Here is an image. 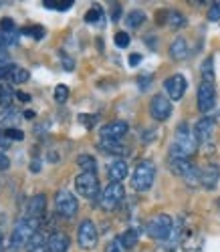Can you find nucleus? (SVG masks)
<instances>
[{
	"instance_id": "1",
	"label": "nucleus",
	"mask_w": 220,
	"mask_h": 252,
	"mask_svg": "<svg viewBox=\"0 0 220 252\" xmlns=\"http://www.w3.org/2000/svg\"><path fill=\"white\" fill-rule=\"evenodd\" d=\"M198 150V139L188 123H180L170 145V159H192Z\"/></svg>"
},
{
	"instance_id": "2",
	"label": "nucleus",
	"mask_w": 220,
	"mask_h": 252,
	"mask_svg": "<svg viewBox=\"0 0 220 252\" xmlns=\"http://www.w3.org/2000/svg\"><path fill=\"white\" fill-rule=\"evenodd\" d=\"M38 232V220L35 218H23L12 230L10 234V248L12 250H18L23 246H29V242L33 240V236Z\"/></svg>"
},
{
	"instance_id": "3",
	"label": "nucleus",
	"mask_w": 220,
	"mask_h": 252,
	"mask_svg": "<svg viewBox=\"0 0 220 252\" xmlns=\"http://www.w3.org/2000/svg\"><path fill=\"white\" fill-rule=\"evenodd\" d=\"M170 172L184 180L186 186L198 188L200 186V167L194 165L192 159H170Z\"/></svg>"
},
{
	"instance_id": "4",
	"label": "nucleus",
	"mask_w": 220,
	"mask_h": 252,
	"mask_svg": "<svg viewBox=\"0 0 220 252\" xmlns=\"http://www.w3.org/2000/svg\"><path fill=\"white\" fill-rule=\"evenodd\" d=\"M153 178H156V165H153V161L142 159L136 165L134 174H131V188L136 192H147L153 184Z\"/></svg>"
},
{
	"instance_id": "5",
	"label": "nucleus",
	"mask_w": 220,
	"mask_h": 252,
	"mask_svg": "<svg viewBox=\"0 0 220 252\" xmlns=\"http://www.w3.org/2000/svg\"><path fill=\"white\" fill-rule=\"evenodd\" d=\"M146 232L149 238L158 240V242H168L172 232H174V220L168 214H156L146 226Z\"/></svg>"
},
{
	"instance_id": "6",
	"label": "nucleus",
	"mask_w": 220,
	"mask_h": 252,
	"mask_svg": "<svg viewBox=\"0 0 220 252\" xmlns=\"http://www.w3.org/2000/svg\"><path fill=\"white\" fill-rule=\"evenodd\" d=\"M123 198H125L123 186L119 182H111L103 190V194L99 196V206H101V210H105V212H113V210L123 202Z\"/></svg>"
},
{
	"instance_id": "7",
	"label": "nucleus",
	"mask_w": 220,
	"mask_h": 252,
	"mask_svg": "<svg viewBox=\"0 0 220 252\" xmlns=\"http://www.w3.org/2000/svg\"><path fill=\"white\" fill-rule=\"evenodd\" d=\"M55 208H57L59 216L71 220L79 212V202H77V198L69 190H65V188H63V190H59L55 194Z\"/></svg>"
},
{
	"instance_id": "8",
	"label": "nucleus",
	"mask_w": 220,
	"mask_h": 252,
	"mask_svg": "<svg viewBox=\"0 0 220 252\" xmlns=\"http://www.w3.org/2000/svg\"><path fill=\"white\" fill-rule=\"evenodd\" d=\"M75 190L79 196L87 198V200H93L99 196V180L95 174H85L81 172L77 178H75Z\"/></svg>"
},
{
	"instance_id": "9",
	"label": "nucleus",
	"mask_w": 220,
	"mask_h": 252,
	"mask_svg": "<svg viewBox=\"0 0 220 252\" xmlns=\"http://www.w3.org/2000/svg\"><path fill=\"white\" fill-rule=\"evenodd\" d=\"M97 240H99V234L95 224L91 220H83L77 228V244L83 250H93L97 246Z\"/></svg>"
},
{
	"instance_id": "10",
	"label": "nucleus",
	"mask_w": 220,
	"mask_h": 252,
	"mask_svg": "<svg viewBox=\"0 0 220 252\" xmlns=\"http://www.w3.org/2000/svg\"><path fill=\"white\" fill-rule=\"evenodd\" d=\"M129 131V125L127 121H121V119H115V121H109L105 123L99 135H101V141H121Z\"/></svg>"
},
{
	"instance_id": "11",
	"label": "nucleus",
	"mask_w": 220,
	"mask_h": 252,
	"mask_svg": "<svg viewBox=\"0 0 220 252\" xmlns=\"http://www.w3.org/2000/svg\"><path fill=\"white\" fill-rule=\"evenodd\" d=\"M164 89H166L170 101H180L184 97L186 89H188V81H186L184 75L176 73V75H172V77H168L164 81Z\"/></svg>"
},
{
	"instance_id": "12",
	"label": "nucleus",
	"mask_w": 220,
	"mask_h": 252,
	"mask_svg": "<svg viewBox=\"0 0 220 252\" xmlns=\"http://www.w3.org/2000/svg\"><path fill=\"white\" fill-rule=\"evenodd\" d=\"M216 105V89L214 83L210 81H200V87H198V109L202 113H208Z\"/></svg>"
},
{
	"instance_id": "13",
	"label": "nucleus",
	"mask_w": 220,
	"mask_h": 252,
	"mask_svg": "<svg viewBox=\"0 0 220 252\" xmlns=\"http://www.w3.org/2000/svg\"><path fill=\"white\" fill-rule=\"evenodd\" d=\"M149 113L156 121H168L172 115V101L164 95H153L149 103Z\"/></svg>"
},
{
	"instance_id": "14",
	"label": "nucleus",
	"mask_w": 220,
	"mask_h": 252,
	"mask_svg": "<svg viewBox=\"0 0 220 252\" xmlns=\"http://www.w3.org/2000/svg\"><path fill=\"white\" fill-rule=\"evenodd\" d=\"M214 119L212 117H200L194 125V135L198 139V143H208L212 139L214 133Z\"/></svg>"
},
{
	"instance_id": "15",
	"label": "nucleus",
	"mask_w": 220,
	"mask_h": 252,
	"mask_svg": "<svg viewBox=\"0 0 220 252\" xmlns=\"http://www.w3.org/2000/svg\"><path fill=\"white\" fill-rule=\"evenodd\" d=\"M220 180V165L218 163H208L204 167H200V186H204L206 190L216 188Z\"/></svg>"
},
{
	"instance_id": "16",
	"label": "nucleus",
	"mask_w": 220,
	"mask_h": 252,
	"mask_svg": "<svg viewBox=\"0 0 220 252\" xmlns=\"http://www.w3.org/2000/svg\"><path fill=\"white\" fill-rule=\"evenodd\" d=\"M45 208H47V196H45V194H38V196H35V198L29 202L27 214H29V218L40 220L42 216H45Z\"/></svg>"
},
{
	"instance_id": "17",
	"label": "nucleus",
	"mask_w": 220,
	"mask_h": 252,
	"mask_svg": "<svg viewBox=\"0 0 220 252\" xmlns=\"http://www.w3.org/2000/svg\"><path fill=\"white\" fill-rule=\"evenodd\" d=\"M127 163H125V159H113L111 163L107 165V176H109V180L111 182H119L121 184V180H125V176H127Z\"/></svg>"
},
{
	"instance_id": "18",
	"label": "nucleus",
	"mask_w": 220,
	"mask_h": 252,
	"mask_svg": "<svg viewBox=\"0 0 220 252\" xmlns=\"http://www.w3.org/2000/svg\"><path fill=\"white\" fill-rule=\"evenodd\" d=\"M188 55H190V49H188L186 38L184 36L174 38L172 45H170V57L174 61H184V59H188Z\"/></svg>"
},
{
	"instance_id": "19",
	"label": "nucleus",
	"mask_w": 220,
	"mask_h": 252,
	"mask_svg": "<svg viewBox=\"0 0 220 252\" xmlns=\"http://www.w3.org/2000/svg\"><path fill=\"white\" fill-rule=\"evenodd\" d=\"M47 246L49 252H67L69 250V236L63 232H53L47 238Z\"/></svg>"
},
{
	"instance_id": "20",
	"label": "nucleus",
	"mask_w": 220,
	"mask_h": 252,
	"mask_svg": "<svg viewBox=\"0 0 220 252\" xmlns=\"http://www.w3.org/2000/svg\"><path fill=\"white\" fill-rule=\"evenodd\" d=\"M77 165L81 167V172H85V174H95L97 172V161L89 154H81L77 158Z\"/></svg>"
},
{
	"instance_id": "21",
	"label": "nucleus",
	"mask_w": 220,
	"mask_h": 252,
	"mask_svg": "<svg viewBox=\"0 0 220 252\" xmlns=\"http://www.w3.org/2000/svg\"><path fill=\"white\" fill-rule=\"evenodd\" d=\"M99 148L105 154H113V156H127V148L121 145V141H99Z\"/></svg>"
},
{
	"instance_id": "22",
	"label": "nucleus",
	"mask_w": 220,
	"mask_h": 252,
	"mask_svg": "<svg viewBox=\"0 0 220 252\" xmlns=\"http://www.w3.org/2000/svg\"><path fill=\"white\" fill-rule=\"evenodd\" d=\"M27 252H49V246H47V238L42 236V232H38L33 236V240L29 242L27 246Z\"/></svg>"
},
{
	"instance_id": "23",
	"label": "nucleus",
	"mask_w": 220,
	"mask_h": 252,
	"mask_svg": "<svg viewBox=\"0 0 220 252\" xmlns=\"http://www.w3.org/2000/svg\"><path fill=\"white\" fill-rule=\"evenodd\" d=\"M121 236V242H123V246H125V250H131L136 244H138V238H140V230L138 228H127L123 234H119Z\"/></svg>"
},
{
	"instance_id": "24",
	"label": "nucleus",
	"mask_w": 220,
	"mask_h": 252,
	"mask_svg": "<svg viewBox=\"0 0 220 252\" xmlns=\"http://www.w3.org/2000/svg\"><path fill=\"white\" fill-rule=\"evenodd\" d=\"M144 20H146V12L144 10H131L125 16V25L129 29H140L144 25Z\"/></svg>"
},
{
	"instance_id": "25",
	"label": "nucleus",
	"mask_w": 220,
	"mask_h": 252,
	"mask_svg": "<svg viewBox=\"0 0 220 252\" xmlns=\"http://www.w3.org/2000/svg\"><path fill=\"white\" fill-rule=\"evenodd\" d=\"M29 79H31V73L23 67H14L8 75V81L12 83V85H23V83H27Z\"/></svg>"
},
{
	"instance_id": "26",
	"label": "nucleus",
	"mask_w": 220,
	"mask_h": 252,
	"mask_svg": "<svg viewBox=\"0 0 220 252\" xmlns=\"http://www.w3.org/2000/svg\"><path fill=\"white\" fill-rule=\"evenodd\" d=\"M166 18H168V25H170L172 29H182V27H186V16H184L182 12H178V10H168V12H166Z\"/></svg>"
},
{
	"instance_id": "27",
	"label": "nucleus",
	"mask_w": 220,
	"mask_h": 252,
	"mask_svg": "<svg viewBox=\"0 0 220 252\" xmlns=\"http://www.w3.org/2000/svg\"><path fill=\"white\" fill-rule=\"evenodd\" d=\"M99 20H103V8H101L99 4H93L89 10H87V14H85V23L97 25Z\"/></svg>"
},
{
	"instance_id": "28",
	"label": "nucleus",
	"mask_w": 220,
	"mask_h": 252,
	"mask_svg": "<svg viewBox=\"0 0 220 252\" xmlns=\"http://www.w3.org/2000/svg\"><path fill=\"white\" fill-rule=\"evenodd\" d=\"M42 4H45L47 8H53V10H69L75 2L73 0H45Z\"/></svg>"
},
{
	"instance_id": "29",
	"label": "nucleus",
	"mask_w": 220,
	"mask_h": 252,
	"mask_svg": "<svg viewBox=\"0 0 220 252\" xmlns=\"http://www.w3.org/2000/svg\"><path fill=\"white\" fill-rule=\"evenodd\" d=\"M214 61H212V57H208L204 63H202V81H210V83H214Z\"/></svg>"
},
{
	"instance_id": "30",
	"label": "nucleus",
	"mask_w": 220,
	"mask_h": 252,
	"mask_svg": "<svg viewBox=\"0 0 220 252\" xmlns=\"http://www.w3.org/2000/svg\"><path fill=\"white\" fill-rule=\"evenodd\" d=\"M20 34H27V36H31V38H35V40H40L42 36H45V29L38 27V25H35V27H25V29H20Z\"/></svg>"
},
{
	"instance_id": "31",
	"label": "nucleus",
	"mask_w": 220,
	"mask_h": 252,
	"mask_svg": "<svg viewBox=\"0 0 220 252\" xmlns=\"http://www.w3.org/2000/svg\"><path fill=\"white\" fill-rule=\"evenodd\" d=\"M12 99H14L12 89L8 85H0V105H2V107H8L12 103Z\"/></svg>"
},
{
	"instance_id": "32",
	"label": "nucleus",
	"mask_w": 220,
	"mask_h": 252,
	"mask_svg": "<svg viewBox=\"0 0 220 252\" xmlns=\"http://www.w3.org/2000/svg\"><path fill=\"white\" fill-rule=\"evenodd\" d=\"M0 32H4V34H16L18 29H16V25H14V20L8 18V16L0 20Z\"/></svg>"
},
{
	"instance_id": "33",
	"label": "nucleus",
	"mask_w": 220,
	"mask_h": 252,
	"mask_svg": "<svg viewBox=\"0 0 220 252\" xmlns=\"http://www.w3.org/2000/svg\"><path fill=\"white\" fill-rule=\"evenodd\" d=\"M105 252H127L123 242H121V236H115V238L109 240L107 246H105Z\"/></svg>"
},
{
	"instance_id": "34",
	"label": "nucleus",
	"mask_w": 220,
	"mask_h": 252,
	"mask_svg": "<svg viewBox=\"0 0 220 252\" xmlns=\"http://www.w3.org/2000/svg\"><path fill=\"white\" fill-rule=\"evenodd\" d=\"M2 133H4V137H6L8 141H23V139H25V133L20 131V129H16V127H8V129H4Z\"/></svg>"
},
{
	"instance_id": "35",
	"label": "nucleus",
	"mask_w": 220,
	"mask_h": 252,
	"mask_svg": "<svg viewBox=\"0 0 220 252\" xmlns=\"http://www.w3.org/2000/svg\"><path fill=\"white\" fill-rule=\"evenodd\" d=\"M69 99V87L67 85H57L55 87V101L57 103H65Z\"/></svg>"
},
{
	"instance_id": "36",
	"label": "nucleus",
	"mask_w": 220,
	"mask_h": 252,
	"mask_svg": "<svg viewBox=\"0 0 220 252\" xmlns=\"http://www.w3.org/2000/svg\"><path fill=\"white\" fill-rule=\"evenodd\" d=\"M208 20H210V23H218V20H220V2H214V4L210 6V10H208Z\"/></svg>"
},
{
	"instance_id": "37",
	"label": "nucleus",
	"mask_w": 220,
	"mask_h": 252,
	"mask_svg": "<svg viewBox=\"0 0 220 252\" xmlns=\"http://www.w3.org/2000/svg\"><path fill=\"white\" fill-rule=\"evenodd\" d=\"M113 40H115V45H117L119 49H125V47L129 45V34H127V32H117Z\"/></svg>"
},
{
	"instance_id": "38",
	"label": "nucleus",
	"mask_w": 220,
	"mask_h": 252,
	"mask_svg": "<svg viewBox=\"0 0 220 252\" xmlns=\"http://www.w3.org/2000/svg\"><path fill=\"white\" fill-rule=\"evenodd\" d=\"M61 63H63L65 71H73V69H75V61H73L71 57H67L65 53H61Z\"/></svg>"
},
{
	"instance_id": "39",
	"label": "nucleus",
	"mask_w": 220,
	"mask_h": 252,
	"mask_svg": "<svg viewBox=\"0 0 220 252\" xmlns=\"http://www.w3.org/2000/svg\"><path fill=\"white\" fill-rule=\"evenodd\" d=\"M79 121L85 125V127H93V125H95V121H97V117L95 115H79Z\"/></svg>"
},
{
	"instance_id": "40",
	"label": "nucleus",
	"mask_w": 220,
	"mask_h": 252,
	"mask_svg": "<svg viewBox=\"0 0 220 252\" xmlns=\"http://www.w3.org/2000/svg\"><path fill=\"white\" fill-rule=\"evenodd\" d=\"M12 69H14V67L8 65V63H6V65H0V81H2V79H8V75H10Z\"/></svg>"
},
{
	"instance_id": "41",
	"label": "nucleus",
	"mask_w": 220,
	"mask_h": 252,
	"mask_svg": "<svg viewBox=\"0 0 220 252\" xmlns=\"http://www.w3.org/2000/svg\"><path fill=\"white\" fill-rule=\"evenodd\" d=\"M8 167H10V159H8L4 154H0V172L8 170Z\"/></svg>"
},
{
	"instance_id": "42",
	"label": "nucleus",
	"mask_w": 220,
	"mask_h": 252,
	"mask_svg": "<svg viewBox=\"0 0 220 252\" xmlns=\"http://www.w3.org/2000/svg\"><path fill=\"white\" fill-rule=\"evenodd\" d=\"M140 61H142V55H131V57H129V65H131V67H136Z\"/></svg>"
},
{
	"instance_id": "43",
	"label": "nucleus",
	"mask_w": 220,
	"mask_h": 252,
	"mask_svg": "<svg viewBox=\"0 0 220 252\" xmlns=\"http://www.w3.org/2000/svg\"><path fill=\"white\" fill-rule=\"evenodd\" d=\"M119 14H121V6H119V4H115V6H113V10H111V18H113V20H117V18H119Z\"/></svg>"
},
{
	"instance_id": "44",
	"label": "nucleus",
	"mask_w": 220,
	"mask_h": 252,
	"mask_svg": "<svg viewBox=\"0 0 220 252\" xmlns=\"http://www.w3.org/2000/svg\"><path fill=\"white\" fill-rule=\"evenodd\" d=\"M16 97H18V99H25V101H29V99H31L27 93H16Z\"/></svg>"
},
{
	"instance_id": "45",
	"label": "nucleus",
	"mask_w": 220,
	"mask_h": 252,
	"mask_svg": "<svg viewBox=\"0 0 220 252\" xmlns=\"http://www.w3.org/2000/svg\"><path fill=\"white\" fill-rule=\"evenodd\" d=\"M25 117H27V119H33V117H35V113H33V111H25Z\"/></svg>"
},
{
	"instance_id": "46",
	"label": "nucleus",
	"mask_w": 220,
	"mask_h": 252,
	"mask_svg": "<svg viewBox=\"0 0 220 252\" xmlns=\"http://www.w3.org/2000/svg\"><path fill=\"white\" fill-rule=\"evenodd\" d=\"M0 252H2V232H0Z\"/></svg>"
}]
</instances>
